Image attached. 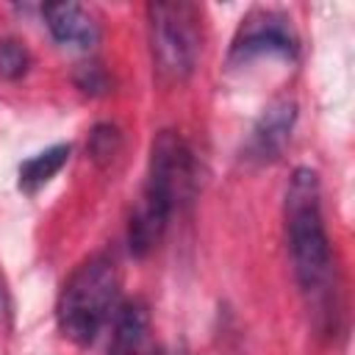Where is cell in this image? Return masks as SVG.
I'll use <instances>...</instances> for the list:
<instances>
[{"label": "cell", "instance_id": "obj_1", "mask_svg": "<svg viewBox=\"0 0 355 355\" xmlns=\"http://www.w3.org/2000/svg\"><path fill=\"white\" fill-rule=\"evenodd\" d=\"M286 241L291 252L294 277L308 300L316 322L330 319L333 300V255L322 219L319 175L311 166L294 169L286 189Z\"/></svg>", "mask_w": 355, "mask_h": 355}, {"label": "cell", "instance_id": "obj_2", "mask_svg": "<svg viewBox=\"0 0 355 355\" xmlns=\"http://www.w3.org/2000/svg\"><path fill=\"white\" fill-rule=\"evenodd\" d=\"M116 294H119V275L114 261L103 255L86 258L67 277L58 294L55 316L64 338L75 341L78 347L92 344L103 330V324L111 319V311H116Z\"/></svg>", "mask_w": 355, "mask_h": 355}, {"label": "cell", "instance_id": "obj_3", "mask_svg": "<svg viewBox=\"0 0 355 355\" xmlns=\"http://www.w3.org/2000/svg\"><path fill=\"white\" fill-rule=\"evenodd\" d=\"M194 191H197V164L191 150L178 133L161 130L153 139L147 183L133 211L166 230L172 214L180 211V205L191 202Z\"/></svg>", "mask_w": 355, "mask_h": 355}, {"label": "cell", "instance_id": "obj_4", "mask_svg": "<svg viewBox=\"0 0 355 355\" xmlns=\"http://www.w3.org/2000/svg\"><path fill=\"white\" fill-rule=\"evenodd\" d=\"M150 50L158 72L166 80H186L200 55V14L197 6L172 0L147 6Z\"/></svg>", "mask_w": 355, "mask_h": 355}, {"label": "cell", "instance_id": "obj_5", "mask_svg": "<svg viewBox=\"0 0 355 355\" xmlns=\"http://www.w3.org/2000/svg\"><path fill=\"white\" fill-rule=\"evenodd\" d=\"M297 53V36L291 22L277 11H252L241 19V28L230 47V61H250L255 55H283L291 58Z\"/></svg>", "mask_w": 355, "mask_h": 355}, {"label": "cell", "instance_id": "obj_6", "mask_svg": "<svg viewBox=\"0 0 355 355\" xmlns=\"http://www.w3.org/2000/svg\"><path fill=\"white\" fill-rule=\"evenodd\" d=\"M108 355H158L150 311L141 300H128L116 308Z\"/></svg>", "mask_w": 355, "mask_h": 355}, {"label": "cell", "instance_id": "obj_7", "mask_svg": "<svg viewBox=\"0 0 355 355\" xmlns=\"http://www.w3.org/2000/svg\"><path fill=\"white\" fill-rule=\"evenodd\" d=\"M294 119H297V105L294 100H275L263 108L261 119L255 122L252 128V136H250V155L258 158V161H269V158H277L291 136V128H294Z\"/></svg>", "mask_w": 355, "mask_h": 355}, {"label": "cell", "instance_id": "obj_8", "mask_svg": "<svg viewBox=\"0 0 355 355\" xmlns=\"http://www.w3.org/2000/svg\"><path fill=\"white\" fill-rule=\"evenodd\" d=\"M50 33L55 36V42L69 44V47H80L89 50L97 44L100 39V28L94 22V17L80 6V3H47L42 8Z\"/></svg>", "mask_w": 355, "mask_h": 355}, {"label": "cell", "instance_id": "obj_9", "mask_svg": "<svg viewBox=\"0 0 355 355\" xmlns=\"http://www.w3.org/2000/svg\"><path fill=\"white\" fill-rule=\"evenodd\" d=\"M69 158V144H53L36 155H31L28 161L19 164V189L25 194H33L36 189H42Z\"/></svg>", "mask_w": 355, "mask_h": 355}, {"label": "cell", "instance_id": "obj_10", "mask_svg": "<svg viewBox=\"0 0 355 355\" xmlns=\"http://www.w3.org/2000/svg\"><path fill=\"white\" fill-rule=\"evenodd\" d=\"M31 55L17 39H0V75L8 80H17L28 72Z\"/></svg>", "mask_w": 355, "mask_h": 355}, {"label": "cell", "instance_id": "obj_11", "mask_svg": "<svg viewBox=\"0 0 355 355\" xmlns=\"http://www.w3.org/2000/svg\"><path fill=\"white\" fill-rule=\"evenodd\" d=\"M116 147H119V136H116V130H114L111 125H97V128L92 130L89 150H92V155H94L97 161H103V158H114Z\"/></svg>", "mask_w": 355, "mask_h": 355}, {"label": "cell", "instance_id": "obj_12", "mask_svg": "<svg viewBox=\"0 0 355 355\" xmlns=\"http://www.w3.org/2000/svg\"><path fill=\"white\" fill-rule=\"evenodd\" d=\"M78 86L83 92H103L105 89V75L97 64H86L80 67V75H78Z\"/></svg>", "mask_w": 355, "mask_h": 355}, {"label": "cell", "instance_id": "obj_13", "mask_svg": "<svg viewBox=\"0 0 355 355\" xmlns=\"http://www.w3.org/2000/svg\"><path fill=\"white\" fill-rule=\"evenodd\" d=\"M164 355H189L186 349H172V352H164Z\"/></svg>", "mask_w": 355, "mask_h": 355}, {"label": "cell", "instance_id": "obj_14", "mask_svg": "<svg viewBox=\"0 0 355 355\" xmlns=\"http://www.w3.org/2000/svg\"><path fill=\"white\" fill-rule=\"evenodd\" d=\"M0 313H3V288H0Z\"/></svg>", "mask_w": 355, "mask_h": 355}]
</instances>
